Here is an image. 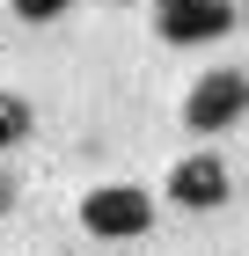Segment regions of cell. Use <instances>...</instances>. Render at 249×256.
<instances>
[{"instance_id": "cell-1", "label": "cell", "mask_w": 249, "mask_h": 256, "mask_svg": "<svg viewBox=\"0 0 249 256\" xmlns=\"http://www.w3.org/2000/svg\"><path fill=\"white\" fill-rule=\"evenodd\" d=\"M81 227L103 234V242H132V234H147V227H154V198L132 190V183H103V190L81 198Z\"/></svg>"}, {"instance_id": "cell-2", "label": "cell", "mask_w": 249, "mask_h": 256, "mask_svg": "<svg viewBox=\"0 0 249 256\" xmlns=\"http://www.w3.org/2000/svg\"><path fill=\"white\" fill-rule=\"evenodd\" d=\"M242 110H249V74H227V66L205 74L191 96H183V124H191V132H227Z\"/></svg>"}, {"instance_id": "cell-3", "label": "cell", "mask_w": 249, "mask_h": 256, "mask_svg": "<svg viewBox=\"0 0 249 256\" xmlns=\"http://www.w3.org/2000/svg\"><path fill=\"white\" fill-rule=\"evenodd\" d=\"M169 198L191 205V212L227 205V161H220V154H183V161L169 168Z\"/></svg>"}, {"instance_id": "cell-4", "label": "cell", "mask_w": 249, "mask_h": 256, "mask_svg": "<svg viewBox=\"0 0 249 256\" xmlns=\"http://www.w3.org/2000/svg\"><path fill=\"white\" fill-rule=\"evenodd\" d=\"M234 30V0H176L161 8V37L169 44H212Z\"/></svg>"}, {"instance_id": "cell-5", "label": "cell", "mask_w": 249, "mask_h": 256, "mask_svg": "<svg viewBox=\"0 0 249 256\" xmlns=\"http://www.w3.org/2000/svg\"><path fill=\"white\" fill-rule=\"evenodd\" d=\"M30 132H37V110H30L22 96H8V88H0V154H8V146H22Z\"/></svg>"}, {"instance_id": "cell-6", "label": "cell", "mask_w": 249, "mask_h": 256, "mask_svg": "<svg viewBox=\"0 0 249 256\" xmlns=\"http://www.w3.org/2000/svg\"><path fill=\"white\" fill-rule=\"evenodd\" d=\"M66 8H74V0H15L22 22H52V15H66Z\"/></svg>"}, {"instance_id": "cell-7", "label": "cell", "mask_w": 249, "mask_h": 256, "mask_svg": "<svg viewBox=\"0 0 249 256\" xmlns=\"http://www.w3.org/2000/svg\"><path fill=\"white\" fill-rule=\"evenodd\" d=\"M8 205H15V176H0V212H8Z\"/></svg>"}, {"instance_id": "cell-8", "label": "cell", "mask_w": 249, "mask_h": 256, "mask_svg": "<svg viewBox=\"0 0 249 256\" xmlns=\"http://www.w3.org/2000/svg\"><path fill=\"white\" fill-rule=\"evenodd\" d=\"M154 8H176V0H154Z\"/></svg>"}]
</instances>
